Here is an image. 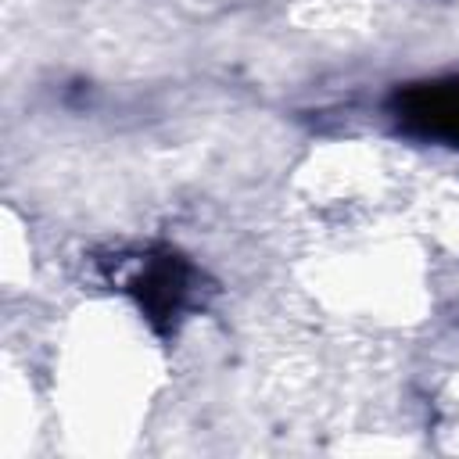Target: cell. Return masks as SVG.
<instances>
[{
	"label": "cell",
	"mask_w": 459,
	"mask_h": 459,
	"mask_svg": "<svg viewBox=\"0 0 459 459\" xmlns=\"http://www.w3.org/2000/svg\"><path fill=\"white\" fill-rule=\"evenodd\" d=\"M394 118L416 140L459 147V75L409 82L394 93Z\"/></svg>",
	"instance_id": "obj_1"
},
{
	"label": "cell",
	"mask_w": 459,
	"mask_h": 459,
	"mask_svg": "<svg viewBox=\"0 0 459 459\" xmlns=\"http://www.w3.org/2000/svg\"><path fill=\"white\" fill-rule=\"evenodd\" d=\"M183 269L179 262H161L158 269H151V276H143V305L151 316H169L179 308V294L186 290L183 287Z\"/></svg>",
	"instance_id": "obj_2"
}]
</instances>
